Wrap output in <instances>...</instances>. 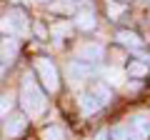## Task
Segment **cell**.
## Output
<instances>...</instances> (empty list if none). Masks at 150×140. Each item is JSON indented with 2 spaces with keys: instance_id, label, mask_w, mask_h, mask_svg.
Instances as JSON below:
<instances>
[{
  "instance_id": "cell-18",
  "label": "cell",
  "mask_w": 150,
  "mask_h": 140,
  "mask_svg": "<svg viewBox=\"0 0 150 140\" xmlns=\"http://www.w3.org/2000/svg\"><path fill=\"white\" fill-rule=\"evenodd\" d=\"M105 138H108V133H105V130H100V133L95 135V140H105Z\"/></svg>"
},
{
  "instance_id": "cell-2",
  "label": "cell",
  "mask_w": 150,
  "mask_h": 140,
  "mask_svg": "<svg viewBox=\"0 0 150 140\" xmlns=\"http://www.w3.org/2000/svg\"><path fill=\"white\" fill-rule=\"evenodd\" d=\"M150 135V120L148 118H133L130 123L118 125L112 130V140H143Z\"/></svg>"
},
{
  "instance_id": "cell-9",
  "label": "cell",
  "mask_w": 150,
  "mask_h": 140,
  "mask_svg": "<svg viewBox=\"0 0 150 140\" xmlns=\"http://www.w3.org/2000/svg\"><path fill=\"white\" fill-rule=\"evenodd\" d=\"M75 25L80 28V30H93V28H95V15H93V10L78 13V18H75Z\"/></svg>"
},
{
  "instance_id": "cell-11",
  "label": "cell",
  "mask_w": 150,
  "mask_h": 140,
  "mask_svg": "<svg viewBox=\"0 0 150 140\" xmlns=\"http://www.w3.org/2000/svg\"><path fill=\"white\" fill-rule=\"evenodd\" d=\"M90 95L95 98V100L100 103V105H103V103H108V100H110V90H108V88L103 85V83H95V85H93Z\"/></svg>"
},
{
  "instance_id": "cell-10",
  "label": "cell",
  "mask_w": 150,
  "mask_h": 140,
  "mask_svg": "<svg viewBox=\"0 0 150 140\" xmlns=\"http://www.w3.org/2000/svg\"><path fill=\"white\" fill-rule=\"evenodd\" d=\"M118 40L123 45H130V48H140L143 45V40L135 35V33H130V30H123V33H118Z\"/></svg>"
},
{
  "instance_id": "cell-14",
  "label": "cell",
  "mask_w": 150,
  "mask_h": 140,
  "mask_svg": "<svg viewBox=\"0 0 150 140\" xmlns=\"http://www.w3.org/2000/svg\"><path fill=\"white\" fill-rule=\"evenodd\" d=\"M145 73H148V65H145V63H130V68H128V75L130 78H143Z\"/></svg>"
},
{
  "instance_id": "cell-3",
  "label": "cell",
  "mask_w": 150,
  "mask_h": 140,
  "mask_svg": "<svg viewBox=\"0 0 150 140\" xmlns=\"http://www.w3.org/2000/svg\"><path fill=\"white\" fill-rule=\"evenodd\" d=\"M0 28L10 35V38H15V35H23V33H28V15L23 10H10L3 20H0Z\"/></svg>"
},
{
  "instance_id": "cell-17",
  "label": "cell",
  "mask_w": 150,
  "mask_h": 140,
  "mask_svg": "<svg viewBox=\"0 0 150 140\" xmlns=\"http://www.w3.org/2000/svg\"><path fill=\"white\" fill-rule=\"evenodd\" d=\"M13 110V95H3L0 98V115H5Z\"/></svg>"
},
{
  "instance_id": "cell-5",
  "label": "cell",
  "mask_w": 150,
  "mask_h": 140,
  "mask_svg": "<svg viewBox=\"0 0 150 140\" xmlns=\"http://www.w3.org/2000/svg\"><path fill=\"white\" fill-rule=\"evenodd\" d=\"M90 73H93V70L88 68L85 63H80V60L68 63V78H70V83H73V85H80L83 80H88V78H90Z\"/></svg>"
},
{
  "instance_id": "cell-1",
  "label": "cell",
  "mask_w": 150,
  "mask_h": 140,
  "mask_svg": "<svg viewBox=\"0 0 150 140\" xmlns=\"http://www.w3.org/2000/svg\"><path fill=\"white\" fill-rule=\"evenodd\" d=\"M20 100H23V108L30 118H38V115H43L45 108H48V100H45L43 90L38 88V83L33 80L30 75H25L23 80V88H20Z\"/></svg>"
},
{
  "instance_id": "cell-8",
  "label": "cell",
  "mask_w": 150,
  "mask_h": 140,
  "mask_svg": "<svg viewBox=\"0 0 150 140\" xmlns=\"http://www.w3.org/2000/svg\"><path fill=\"white\" fill-rule=\"evenodd\" d=\"M18 50H20V43H18L15 38H8L0 43V63H13L18 55Z\"/></svg>"
},
{
  "instance_id": "cell-4",
  "label": "cell",
  "mask_w": 150,
  "mask_h": 140,
  "mask_svg": "<svg viewBox=\"0 0 150 140\" xmlns=\"http://www.w3.org/2000/svg\"><path fill=\"white\" fill-rule=\"evenodd\" d=\"M35 70H38V75H40V83L45 85V90L55 93V90L60 88L58 70H55V65L50 63L48 58H38V60H35Z\"/></svg>"
},
{
  "instance_id": "cell-16",
  "label": "cell",
  "mask_w": 150,
  "mask_h": 140,
  "mask_svg": "<svg viewBox=\"0 0 150 140\" xmlns=\"http://www.w3.org/2000/svg\"><path fill=\"white\" fill-rule=\"evenodd\" d=\"M125 10V5H120V3H108V15H110V20H115V18H120Z\"/></svg>"
},
{
  "instance_id": "cell-7",
  "label": "cell",
  "mask_w": 150,
  "mask_h": 140,
  "mask_svg": "<svg viewBox=\"0 0 150 140\" xmlns=\"http://www.w3.org/2000/svg\"><path fill=\"white\" fill-rule=\"evenodd\" d=\"M25 125H28L25 115H20V113L10 115V118H8V123H5V135H8V138H18V135L25 130Z\"/></svg>"
},
{
  "instance_id": "cell-13",
  "label": "cell",
  "mask_w": 150,
  "mask_h": 140,
  "mask_svg": "<svg viewBox=\"0 0 150 140\" xmlns=\"http://www.w3.org/2000/svg\"><path fill=\"white\" fill-rule=\"evenodd\" d=\"M43 140H65V130L60 125H50L43 130Z\"/></svg>"
},
{
  "instance_id": "cell-15",
  "label": "cell",
  "mask_w": 150,
  "mask_h": 140,
  "mask_svg": "<svg viewBox=\"0 0 150 140\" xmlns=\"http://www.w3.org/2000/svg\"><path fill=\"white\" fill-rule=\"evenodd\" d=\"M53 8L55 13H73L75 10V0H63V3H53Z\"/></svg>"
},
{
  "instance_id": "cell-6",
  "label": "cell",
  "mask_w": 150,
  "mask_h": 140,
  "mask_svg": "<svg viewBox=\"0 0 150 140\" xmlns=\"http://www.w3.org/2000/svg\"><path fill=\"white\" fill-rule=\"evenodd\" d=\"M75 55H78V60H100L103 58V45H98V43H85V45H80V48L75 50Z\"/></svg>"
},
{
  "instance_id": "cell-12",
  "label": "cell",
  "mask_w": 150,
  "mask_h": 140,
  "mask_svg": "<svg viewBox=\"0 0 150 140\" xmlns=\"http://www.w3.org/2000/svg\"><path fill=\"white\" fill-rule=\"evenodd\" d=\"M80 108H83V113H85V115H90V113H95V110L100 108V103H98L95 98L88 93V95H83V98H80Z\"/></svg>"
}]
</instances>
